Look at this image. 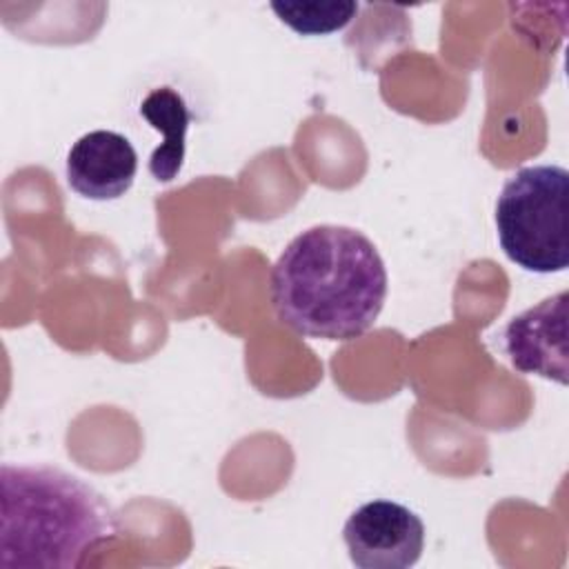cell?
Here are the masks:
<instances>
[{
    "label": "cell",
    "instance_id": "5b68a950",
    "mask_svg": "<svg viewBox=\"0 0 569 569\" xmlns=\"http://www.w3.org/2000/svg\"><path fill=\"white\" fill-rule=\"evenodd\" d=\"M567 300L560 291L507 322L502 347L513 369L567 385Z\"/></svg>",
    "mask_w": 569,
    "mask_h": 569
},
{
    "label": "cell",
    "instance_id": "ba28073f",
    "mask_svg": "<svg viewBox=\"0 0 569 569\" xmlns=\"http://www.w3.org/2000/svg\"><path fill=\"white\" fill-rule=\"evenodd\" d=\"M273 13L282 24L300 36H327L345 29L358 13V2L351 0H311V2H271Z\"/></svg>",
    "mask_w": 569,
    "mask_h": 569
},
{
    "label": "cell",
    "instance_id": "52a82bcc",
    "mask_svg": "<svg viewBox=\"0 0 569 569\" xmlns=\"http://www.w3.org/2000/svg\"><path fill=\"white\" fill-rule=\"evenodd\" d=\"M140 116L162 136V142L149 156V173L158 182H171L182 164L187 153V129L193 120V113L184 96L169 87L151 89L140 102Z\"/></svg>",
    "mask_w": 569,
    "mask_h": 569
},
{
    "label": "cell",
    "instance_id": "7a4b0ae2",
    "mask_svg": "<svg viewBox=\"0 0 569 569\" xmlns=\"http://www.w3.org/2000/svg\"><path fill=\"white\" fill-rule=\"evenodd\" d=\"M118 522L107 498L51 465L0 467V569H76Z\"/></svg>",
    "mask_w": 569,
    "mask_h": 569
},
{
    "label": "cell",
    "instance_id": "277c9868",
    "mask_svg": "<svg viewBox=\"0 0 569 569\" xmlns=\"http://www.w3.org/2000/svg\"><path fill=\"white\" fill-rule=\"evenodd\" d=\"M342 540L358 569H409L422 556L425 522L400 502L371 500L347 518Z\"/></svg>",
    "mask_w": 569,
    "mask_h": 569
},
{
    "label": "cell",
    "instance_id": "6da1fadb",
    "mask_svg": "<svg viewBox=\"0 0 569 569\" xmlns=\"http://www.w3.org/2000/svg\"><path fill=\"white\" fill-rule=\"evenodd\" d=\"M389 278L376 244L358 229L316 224L276 258L269 296L278 320L293 333L353 340L378 320Z\"/></svg>",
    "mask_w": 569,
    "mask_h": 569
},
{
    "label": "cell",
    "instance_id": "3957f363",
    "mask_svg": "<svg viewBox=\"0 0 569 569\" xmlns=\"http://www.w3.org/2000/svg\"><path fill=\"white\" fill-rule=\"evenodd\" d=\"M569 171L531 164L513 171L496 200V233L505 256L533 273L569 267Z\"/></svg>",
    "mask_w": 569,
    "mask_h": 569
},
{
    "label": "cell",
    "instance_id": "8992f818",
    "mask_svg": "<svg viewBox=\"0 0 569 569\" xmlns=\"http://www.w3.org/2000/svg\"><path fill=\"white\" fill-rule=\"evenodd\" d=\"M138 171V153L131 140L111 129H93L80 136L67 153V182L89 200H116L124 196Z\"/></svg>",
    "mask_w": 569,
    "mask_h": 569
}]
</instances>
